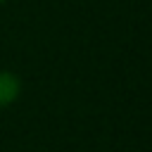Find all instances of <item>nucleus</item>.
I'll return each instance as SVG.
<instances>
[{
	"label": "nucleus",
	"instance_id": "1",
	"mask_svg": "<svg viewBox=\"0 0 152 152\" xmlns=\"http://www.w3.org/2000/svg\"><path fill=\"white\" fill-rule=\"evenodd\" d=\"M19 95H21V78L10 69H0V109L14 104Z\"/></svg>",
	"mask_w": 152,
	"mask_h": 152
},
{
	"label": "nucleus",
	"instance_id": "2",
	"mask_svg": "<svg viewBox=\"0 0 152 152\" xmlns=\"http://www.w3.org/2000/svg\"><path fill=\"white\" fill-rule=\"evenodd\" d=\"M2 2H7V0H0V5H2Z\"/></svg>",
	"mask_w": 152,
	"mask_h": 152
}]
</instances>
